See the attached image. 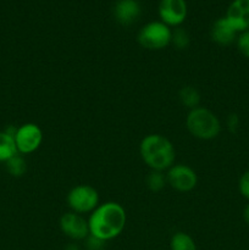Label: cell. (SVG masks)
Instances as JSON below:
<instances>
[{"instance_id": "obj_18", "label": "cell", "mask_w": 249, "mask_h": 250, "mask_svg": "<svg viewBox=\"0 0 249 250\" xmlns=\"http://www.w3.org/2000/svg\"><path fill=\"white\" fill-rule=\"evenodd\" d=\"M171 44L175 45L176 49H187L190 44V37L186 29L177 27L172 31V39H171Z\"/></svg>"}, {"instance_id": "obj_3", "label": "cell", "mask_w": 249, "mask_h": 250, "mask_svg": "<svg viewBox=\"0 0 249 250\" xmlns=\"http://www.w3.org/2000/svg\"><path fill=\"white\" fill-rule=\"evenodd\" d=\"M186 127L189 134L200 141H212L221 132V122L215 112L204 106L189 110L186 117Z\"/></svg>"}, {"instance_id": "obj_17", "label": "cell", "mask_w": 249, "mask_h": 250, "mask_svg": "<svg viewBox=\"0 0 249 250\" xmlns=\"http://www.w3.org/2000/svg\"><path fill=\"white\" fill-rule=\"evenodd\" d=\"M146 187L150 192L158 193L164 189L166 185H167V180H166V173L163 171H153L148 173L145 178Z\"/></svg>"}, {"instance_id": "obj_20", "label": "cell", "mask_w": 249, "mask_h": 250, "mask_svg": "<svg viewBox=\"0 0 249 250\" xmlns=\"http://www.w3.org/2000/svg\"><path fill=\"white\" fill-rule=\"evenodd\" d=\"M238 190L242 197L249 200V170L241 176L238 182Z\"/></svg>"}, {"instance_id": "obj_4", "label": "cell", "mask_w": 249, "mask_h": 250, "mask_svg": "<svg viewBox=\"0 0 249 250\" xmlns=\"http://www.w3.org/2000/svg\"><path fill=\"white\" fill-rule=\"evenodd\" d=\"M172 28L161 21H151L144 24L138 32L137 41L146 50H163L171 44Z\"/></svg>"}, {"instance_id": "obj_6", "label": "cell", "mask_w": 249, "mask_h": 250, "mask_svg": "<svg viewBox=\"0 0 249 250\" xmlns=\"http://www.w3.org/2000/svg\"><path fill=\"white\" fill-rule=\"evenodd\" d=\"M17 153L21 155H28L39 149L43 142V131L34 122H27L16 128L14 134Z\"/></svg>"}, {"instance_id": "obj_11", "label": "cell", "mask_w": 249, "mask_h": 250, "mask_svg": "<svg viewBox=\"0 0 249 250\" xmlns=\"http://www.w3.org/2000/svg\"><path fill=\"white\" fill-rule=\"evenodd\" d=\"M142 7L138 0H117L114 6L115 20L122 26H131L141 16Z\"/></svg>"}, {"instance_id": "obj_8", "label": "cell", "mask_w": 249, "mask_h": 250, "mask_svg": "<svg viewBox=\"0 0 249 250\" xmlns=\"http://www.w3.org/2000/svg\"><path fill=\"white\" fill-rule=\"evenodd\" d=\"M158 12L161 22L170 28H177L187 19V2L186 0H160Z\"/></svg>"}, {"instance_id": "obj_2", "label": "cell", "mask_w": 249, "mask_h": 250, "mask_svg": "<svg viewBox=\"0 0 249 250\" xmlns=\"http://www.w3.org/2000/svg\"><path fill=\"white\" fill-rule=\"evenodd\" d=\"M139 155L150 170L165 172L175 164V146L163 134H146L139 143Z\"/></svg>"}, {"instance_id": "obj_19", "label": "cell", "mask_w": 249, "mask_h": 250, "mask_svg": "<svg viewBox=\"0 0 249 250\" xmlns=\"http://www.w3.org/2000/svg\"><path fill=\"white\" fill-rule=\"evenodd\" d=\"M237 49L244 58L249 59V29L241 32L236 39Z\"/></svg>"}, {"instance_id": "obj_1", "label": "cell", "mask_w": 249, "mask_h": 250, "mask_svg": "<svg viewBox=\"0 0 249 250\" xmlns=\"http://www.w3.org/2000/svg\"><path fill=\"white\" fill-rule=\"evenodd\" d=\"M89 234L107 242L124 232L127 222L124 208L116 202L100 203L88 217Z\"/></svg>"}, {"instance_id": "obj_10", "label": "cell", "mask_w": 249, "mask_h": 250, "mask_svg": "<svg viewBox=\"0 0 249 250\" xmlns=\"http://www.w3.org/2000/svg\"><path fill=\"white\" fill-rule=\"evenodd\" d=\"M225 17L238 33L249 29V0H233Z\"/></svg>"}, {"instance_id": "obj_5", "label": "cell", "mask_w": 249, "mask_h": 250, "mask_svg": "<svg viewBox=\"0 0 249 250\" xmlns=\"http://www.w3.org/2000/svg\"><path fill=\"white\" fill-rule=\"evenodd\" d=\"M66 200L71 211L80 215H89L100 204L99 193L89 185H78L71 188Z\"/></svg>"}, {"instance_id": "obj_21", "label": "cell", "mask_w": 249, "mask_h": 250, "mask_svg": "<svg viewBox=\"0 0 249 250\" xmlns=\"http://www.w3.org/2000/svg\"><path fill=\"white\" fill-rule=\"evenodd\" d=\"M84 241L85 247H87L88 250H103L105 244H106V242L102 241V239L97 238V237L94 236H90V234L84 239Z\"/></svg>"}, {"instance_id": "obj_12", "label": "cell", "mask_w": 249, "mask_h": 250, "mask_svg": "<svg viewBox=\"0 0 249 250\" xmlns=\"http://www.w3.org/2000/svg\"><path fill=\"white\" fill-rule=\"evenodd\" d=\"M238 34V32L227 21V19L225 16L217 19L212 23L211 28H210L211 41L220 46L231 45L233 42H236Z\"/></svg>"}, {"instance_id": "obj_22", "label": "cell", "mask_w": 249, "mask_h": 250, "mask_svg": "<svg viewBox=\"0 0 249 250\" xmlns=\"http://www.w3.org/2000/svg\"><path fill=\"white\" fill-rule=\"evenodd\" d=\"M242 216H243L244 222H246V224L249 226V203L246 205V207H244L243 214H242Z\"/></svg>"}, {"instance_id": "obj_13", "label": "cell", "mask_w": 249, "mask_h": 250, "mask_svg": "<svg viewBox=\"0 0 249 250\" xmlns=\"http://www.w3.org/2000/svg\"><path fill=\"white\" fill-rule=\"evenodd\" d=\"M17 153L14 136L6 131H0V163H6L9 159L15 156Z\"/></svg>"}, {"instance_id": "obj_16", "label": "cell", "mask_w": 249, "mask_h": 250, "mask_svg": "<svg viewBox=\"0 0 249 250\" xmlns=\"http://www.w3.org/2000/svg\"><path fill=\"white\" fill-rule=\"evenodd\" d=\"M5 167L12 177H22L27 172V163L21 154H16L11 159H9L5 163Z\"/></svg>"}, {"instance_id": "obj_7", "label": "cell", "mask_w": 249, "mask_h": 250, "mask_svg": "<svg viewBox=\"0 0 249 250\" xmlns=\"http://www.w3.org/2000/svg\"><path fill=\"white\" fill-rule=\"evenodd\" d=\"M166 180L171 188L181 193L192 192L198 185L197 172L185 164H173L166 171Z\"/></svg>"}, {"instance_id": "obj_9", "label": "cell", "mask_w": 249, "mask_h": 250, "mask_svg": "<svg viewBox=\"0 0 249 250\" xmlns=\"http://www.w3.org/2000/svg\"><path fill=\"white\" fill-rule=\"evenodd\" d=\"M61 232L72 241H84L89 236L88 220L73 211L65 212L59 220Z\"/></svg>"}, {"instance_id": "obj_14", "label": "cell", "mask_w": 249, "mask_h": 250, "mask_svg": "<svg viewBox=\"0 0 249 250\" xmlns=\"http://www.w3.org/2000/svg\"><path fill=\"white\" fill-rule=\"evenodd\" d=\"M178 99H180L181 104L192 110L200 106L202 97H200V93L198 92L197 88L192 87V85H185L178 92Z\"/></svg>"}, {"instance_id": "obj_23", "label": "cell", "mask_w": 249, "mask_h": 250, "mask_svg": "<svg viewBox=\"0 0 249 250\" xmlns=\"http://www.w3.org/2000/svg\"><path fill=\"white\" fill-rule=\"evenodd\" d=\"M63 250H80V248H78V246H76V244H68V246L65 247Z\"/></svg>"}, {"instance_id": "obj_15", "label": "cell", "mask_w": 249, "mask_h": 250, "mask_svg": "<svg viewBox=\"0 0 249 250\" xmlns=\"http://www.w3.org/2000/svg\"><path fill=\"white\" fill-rule=\"evenodd\" d=\"M171 250H197V244L192 236L186 232H176L170 241Z\"/></svg>"}]
</instances>
